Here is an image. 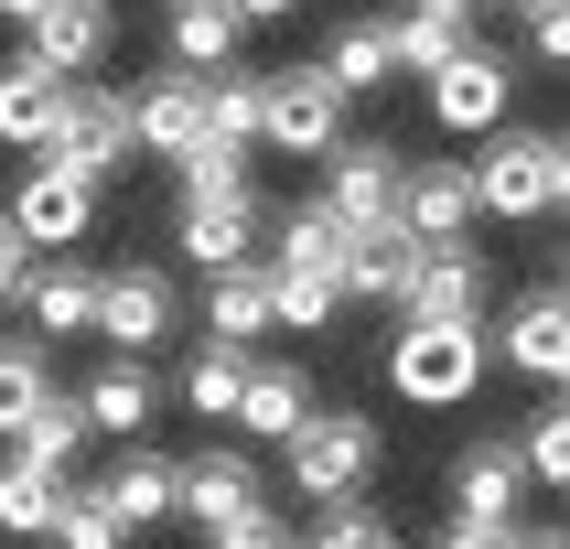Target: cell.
Returning <instances> with one entry per match:
<instances>
[{
    "label": "cell",
    "mask_w": 570,
    "mask_h": 549,
    "mask_svg": "<svg viewBox=\"0 0 570 549\" xmlns=\"http://www.w3.org/2000/svg\"><path fill=\"white\" fill-rule=\"evenodd\" d=\"M161 43H173V65H194V76H226L237 43H248V11H237V0H173V11H161Z\"/></svg>",
    "instance_id": "7402d4cb"
},
{
    "label": "cell",
    "mask_w": 570,
    "mask_h": 549,
    "mask_svg": "<svg viewBox=\"0 0 570 549\" xmlns=\"http://www.w3.org/2000/svg\"><path fill=\"white\" fill-rule=\"evenodd\" d=\"M517 442H528V474L570 496V388L549 399V410H528V431H517Z\"/></svg>",
    "instance_id": "e575fe53"
},
{
    "label": "cell",
    "mask_w": 570,
    "mask_h": 549,
    "mask_svg": "<svg viewBox=\"0 0 570 549\" xmlns=\"http://www.w3.org/2000/svg\"><path fill=\"white\" fill-rule=\"evenodd\" d=\"M484 291H495V269H484V248H431L420 258L410 302H399V323H484Z\"/></svg>",
    "instance_id": "4fadbf2b"
},
{
    "label": "cell",
    "mask_w": 570,
    "mask_h": 549,
    "mask_svg": "<svg viewBox=\"0 0 570 549\" xmlns=\"http://www.w3.org/2000/svg\"><path fill=\"white\" fill-rule=\"evenodd\" d=\"M43 388H55V366H43V334H0V442H11V431L43 410Z\"/></svg>",
    "instance_id": "1f68e13d"
},
{
    "label": "cell",
    "mask_w": 570,
    "mask_h": 549,
    "mask_svg": "<svg viewBox=\"0 0 570 549\" xmlns=\"http://www.w3.org/2000/svg\"><path fill=\"white\" fill-rule=\"evenodd\" d=\"M313 410H323L313 378H302L291 355H258V366H248V399H237V431H258V442H291Z\"/></svg>",
    "instance_id": "484cf974"
},
{
    "label": "cell",
    "mask_w": 570,
    "mask_h": 549,
    "mask_svg": "<svg viewBox=\"0 0 570 549\" xmlns=\"http://www.w3.org/2000/svg\"><path fill=\"white\" fill-rule=\"evenodd\" d=\"M43 151L108 184V173H129V151H140V119H129L119 87H87V76H76V97H65V119H55V140H43Z\"/></svg>",
    "instance_id": "8992f818"
},
{
    "label": "cell",
    "mask_w": 570,
    "mask_h": 549,
    "mask_svg": "<svg viewBox=\"0 0 570 549\" xmlns=\"http://www.w3.org/2000/svg\"><path fill=\"white\" fill-rule=\"evenodd\" d=\"M560 281H570V248H560Z\"/></svg>",
    "instance_id": "c3c4849f"
},
{
    "label": "cell",
    "mask_w": 570,
    "mask_h": 549,
    "mask_svg": "<svg viewBox=\"0 0 570 549\" xmlns=\"http://www.w3.org/2000/svg\"><path fill=\"white\" fill-rule=\"evenodd\" d=\"M528 55H539V65H570V0H539V11H528Z\"/></svg>",
    "instance_id": "ab89813d"
},
{
    "label": "cell",
    "mask_w": 570,
    "mask_h": 549,
    "mask_svg": "<svg viewBox=\"0 0 570 549\" xmlns=\"http://www.w3.org/2000/svg\"><path fill=\"white\" fill-rule=\"evenodd\" d=\"M474 205L495 226H539L549 205H560V161H549V129H495V140H474Z\"/></svg>",
    "instance_id": "3957f363"
},
{
    "label": "cell",
    "mask_w": 570,
    "mask_h": 549,
    "mask_svg": "<svg viewBox=\"0 0 570 549\" xmlns=\"http://www.w3.org/2000/svg\"><path fill=\"white\" fill-rule=\"evenodd\" d=\"M205 549H302V539H291V517H281V507H248L237 528H216Z\"/></svg>",
    "instance_id": "74e56055"
},
{
    "label": "cell",
    "mask_w": 570,
    "mask_h": 549,
    "mask_svg": "<svg viewBox=\"0 0 570 549\" xmlns=\"http://www.w3.org/2000/svg\"><path fill=\"white\" fill-rule=\"evenodd\" d=\"M420 97H431V129H442V140H495L507 108H517V65L495 55V43H463L442 76H420Z\"/></svg>",
    "instance_id": "5b68a950"
},
{
    "label": "cell",
    "mask_w": 570,
    "mask_h": 549,
    "mask_svg": "<svg viewBox=\"0 0 570 549\" xmlns=\"http://www.w3.org/2000/svg\"><path fill=\"white\" fill-rule=\"evenodd\" d=\"M97 281L108 269H87V258H32L22 281V323L55 345V334H97Z\"/></svg>",
    "instance_id": "ac0fdd59"
},
{
    "label": "cell",
    "mask_w": 570,
    "mask_h": 549,
    "mask_svg": "<svg viewBox=\"0 0 570 549\" xmlns=\"http://www.w3.org/2000/svg\"><path fill=\"white\" fill-rule=\"evenodd\" d=\"M22 43H32L43 65H65V76H97V65H108V43H119V11H108V0H55Z\"/></svg>",
    "instance_id": "603a6c76"
},
{
    "label": "cell",
    "mask_w": 570,
    "mask_h": 549,
    "mask_svg": "<svg viewBox=\"0 0 570 549\" xmlns=\"http://www.w3.org/2000/svg\"><path fill=\"white\" fill-rule=\"evenodd\" d=\"M442 549H517V528H495V517H452Z\"/></svg>",
    "instance_id": "60d3db41"
},
{
    "label": "cell",
    "mask_w": 570,
    "mask_h": 549,
    "mask_svg": "<svg viewBox=\"0 0 570 549\" xmlns=\"http://www.w3.org/2000/svg\"><path fill=\"white\" fill-rule=\"evenodd\" d=\"M237 11H248V32H269V22H291L302 0H237Z\"/></svg>",
    "instance_id": "b9f144b4"
},
{
    "label": "cell",
    "mask_w": 570,
    "mask_h": 549,
    "mask_svg": "<svg viewBox=\"0 0 570 549\" xmlns=\"http://www.w3.org/2000/svg\"><path fill=\"white\" fill-rule=\"evenodd\" d=\"M302 549H399V528H387V517L355 496V507H323V528H313Z\"/></svg>",
    "instance_id": "8d00e7d4"
},
{
    "label": "cell",
    "mask_w": 570,
    "mask_h": 549,
    "mask_svg": "<svg viewBox=\"0 0 570 549\" xmlns=\"http://www.w3.org/2000/svg\"><path fill=\"white\" fill-rule=\"evenodd\" d=\"M549 161H560V205H570V129H549Z\"/></svg>",
    "instance_id": "f6af8a7d"
},
{
    "label": "cell",
    "mask_w": 570,
    "mask_h": 549,
    "mask_svg": "<svg viewBox=\"0 0 570 549\" xmlns=\"http://www.w3.org/2000/svg\"><path fill=\"white\" fill-rule=\"evenodd\" d=\"M345 108L355 97L313 65H269V129H258V151H291V161H323V151H345Z\"/></svg>",
    "instance_id": "277c9868"
},
{
    "label": "cell",
    "mask_w": 570,
    "mask_h": 549,
    "mask_svg": "<svg viewBox=\"0 0 570 549\" xmlns=\"http://www.w3.org/2000/svg\"><path fill=\"white\" fill-rule=\"evenodd\" d=\"M528 442L517 431H474V442L452 452V517H495V528H517V496H528Z\"/></svg>",
    "instance_id": "8fae6325"
},
{
    "label": "cell",
    "mask_w": 570,
    "mask_h": 549,
    "mask_svg": "<svg viewBox=\"0 0 570 549\" xmlns=\"http://www.w3.org/2000/svg\"><path fill=\"white\" fill-rule=\"evenodd\" d=\"M495 366H517V378H539V388H570V281L517 291V302H507V323H495Z\"/></svg>",
    "instance_id": "52a82bcc"
},
{
    "label": "cell",
    "mask_w": 570,
    "mask_h": 549,
    "mask_svg": "<svg viewBox=\"0 0 570 549\" xmlns=\"http://www.w3.org/2000/svg\"><path fill=\"white\" fill-rule=\"evenodd\" d=\"M269 291H281V334H334L345 313V269H313V258H269Z\"/></svg>",
    "instance_id": "f546056e"
},
{
    "label": "cell",
    "mask_w": 570,
    "mask_h": 549,
    "mask_svg": "<svg viewBox=\"0 0 570 549\" xmlns=\"http://www.w3.org/2000/svg\"><path fill=\"white\" fill-rule=\"evenodd\" d=\"M474 216H484L474 205V161H410V184H399V226H410V237L452 248Z\"/></svg>",
    "instance_id": "2e32d148"
},
{
    "label": "cell",
    "mask_w": 570,
    "mask_h": 549,
    "mask_svg": "<svg viewBox=\"0 0 570 549\" xmlns=\"http://www.w3.org/2000/svg\"><path fill=\"white\" fill-rule=\"evenodd\" d=\"M431 11H452V22H474V11H495V0H431Z\"/></svg>",
    "instance_id": "bcb514c9"
},
{
    "label": "cell",
    "mask_w": 570,
    "mask_h": 549,
    "mask_svg": "<svg viewBox=\"0 0 570 549\" xmlns=\"http://www.w3.org/2000/svg\"><path fill=\"white\" fill-rule=\"evenodd\" d=\"M22 281H32V237H22V216L0 205V313H22Z\"/></svg>",
    "instance_id": "f35d334b"
},
{
    "label": "cell",
    "mask_w": 570,
    "mask_h": 549,
    "mask_svg": "<svg viewBox=\"0 0 570 549\" xmlns=\"http://www.w3.org/2000/svg\"><path fill=\"white\" fill-rule=\"evenodd\" d=\"M97 334H108V355H151L173 334V281L161 269H108L97 281Z\"/></svg>",
    "instance_id": "5bb4252c"
},
{
    "label": "cell",
    "mask_w": 570,
    "mask_h": 549,
    "mask_svg": "<svg viewBox=\"0 0 570 549\" xmlns=\"http://www.w3.org/2000/svg\"><path fill=\"white\" fill-rule=\"evenodd\" d=\"M248 366H258V345H226V334H205V345L184 355V410H194V420H237V399H248Z\"/></svg>",
    "instance_id": "83f0119b"
},
{
    "label": "cell",
    "mask_w": 570,
    "mask_h": 549,
    "mask_svg": "<svg viewBox=\"0 0 570 549\" xmlns=\"http://www.w3.org/2000/svg\"><path fill=\"white\" fill-rule=\"evenodd\" d=\"M97 442V420H87V388H43V410L11 431V452H32V463H55V474H76V452Z\"/></svg>",
    "instance_id": "f1b7e54d"
},
{
    "label": "cell",
    "mask_w": 570,
    "mask_h": 549,
    "mask_svg": "<svg viewBox=\"0 0 570 549\" xmlns=\"http://www.w3.org/2000/svg\"><path fill=\"white\" fill-rule=\"evenodd\" d=\"M281 474H291L302 507H355V496L377 484V420L366 410H313L281 442Z\"/></svg>",
    "instance_id": "7a4b0ae2"
},
{
    "label": "cell",
    "mask_w": 570,
    "mask_h": 549,
    "mask_svg": "<svg viewBox=\"0 0 570 549\" xmlns=\"http://www.w3.org/2000/svg\"><path fill=\"white\" fill-rule=\"evenodd\" d=\"M97 484H108V507L129 517V539H140V528H161V517H184V463H173V452H151V442H129Z\"/></svg>",
    "instance_id": "44dd1931"
},
{
    "label": "cell",
    "mask_w": 570,
    "mask_h": 549,
    "mask_svg": "<svg viewBox=\"0 0 570 549\" xmlns=\"http://www.w3.org/2000/svg\"><path fill=\"white\" fill-rule=\"evenodd\" d=\"M399 184H410V151H387V140L323 151V205L345 226H399Z\"/></svg>",
    "instance_id": "30bf717a"
},
{
    "label": "cell",
    "mask_w": 570,
    "mask_h": 549,
    "mask_svg": "<svg viewBox=\"0 0 570 549\" xmlns=\"http://www.w3.org/2000/svg\"><path fill=\"white\" fill-rule=\"evenodd\" d=\"M11 216H22V237H32L43 258L76 248V237L97 226V173H76V161H55V151H32L22 194H11Z\"/></svg>",
    "instance_id": "9c48e42d"
},
{
    "label": "cell",
    "mask_w": 570,
    "mask_h": 549,
    "mask_svg": "<svg viewBox=\"0 0 570 549\" xmlns=\"http://www.w3.org/2000/svg\"><path fill=\"white\" fill-rule=\"evenodd\" d=\"M129 119H140V151H151V161L205 151V140H216V76L173 65V76H151V87L129 97Z\"/></svg>",
    "instance_id": "ba28073f"
},
{
    "label": "cell",
    "mask_w": 570,
    "mask_h": 549,
    "mask_svg": "<svg viewBox=\"0 0 570 549\" xmlns=\"http://www.w3.org/2000/svg\"><path fill=\"white\" fill-rule=\"evenodd\" d=\"M495 11H517V22H528V11H539V0H495Z\"/></svg>",
    "instance_id": "7dc6e473"
},
{
    "label": "cell",
    "mask_w": 570,
    "mask_h": 549,
    "mask_svg": "<svg viewBox=\"0 0 570 549\" xmlns=\"http://www.w3.org/2000/svg\"><path fill=\"white\" fill-rule=\"evenodd\" d=\"M43 11H55V0H0V22H11V32H32Z\"/></svg>",
    "instance_id": "7bdbcfd3"
},
{
    "label": "cell",
    "mask_w": 570,
    "mask_h": 549,
    "mask_svg": "<svg viewBox=\"0 0 570 549\" xmlns=\"http://www.w3.org/2000/svg\"><path fill=\"white\" fill-rule=\"evenodd\" d=\"M65 97H76V76H65V65H43L22 43V55L0 65V151H43V140H55V119H65Z\"/></svg>",
    "instance_id": "7c38bea8"
},
{
    "label": "cell",
    "mask_w": 570,
    "mask_h": 549,
    "mask_svg": "<svg viewBox=\"0 0 570 549\" xmlns=\"http://www.w3.org/2000/svg\"><path fill=\"white\" fill-rule=\"evenodd\" d=\"M248 507H258V463H248L237 442H205V452L184 463V517L216 539V528H237Z\"/></svg>",
    "instance_id": "d6986e66"
},
{
    "label": "cell",
    "mask_w": 570,
    "mask_h": 549,
    "mask_svg": "<svg viewBox=\"0 0 570 549\" xmlns=\"http://www.w3.org/2000/svg\"><path fill=\"white\" fill-rule=\"evenodd\" d=\"M323 76L345 97H377L387 76H399V11H355V22H334V43H323Z\"/></svg>",
    "instance_id": "cb8c5ba5"
},
{
    "label": "cell",
    "mask_w": 570,
    "mask_h": 549,
    "mask_svg": "<svg viewBox=\"0 0 570 549\" xmlns=\"http://www.w3.org/2000/svg\"><path fill=\"white\" fill-rule=\"evenodd\" d=\"M151 410H161V388H151V366H140V355H108V366L87 378V420L108 431V442H140V431H151Z\"/></svg>",
    "instance_id": "4316f807"
},
{
    "label": "cell",
    "mask_w": 570,
    "mask_h": 549,
    "mask_svg": "<svg viewBox=\"0 0 570 549\" xmlns=\"http://www.w3.org/2000/svg\"><path fill=\"white\" fill-rule=\"evenodd\" d=\"M463 43H474V32L452 22V11H431V0H410V11H399V76H442Z\"/></svg>",
    "instance_id": "d6a6232c"
},
{
    "label": "cell",
    "mask_w": 570,
    "mask_h": 549,
    "mask_svg": "<svg viewBox=\"0 0 570 549\" xmlns=\"http://www.w3.org/2000/svg\"><path fill=\"white\" fill-rule=\"evenodd\" d=\"M517 549H570V528H528V517H517Z\"/></svg>",
    "instance_id": "ee69618b"
},
{
    "label": "cell",
    "mask_w": 570,
    "mask_h": 549,
    "mask_svg": "<svg viewBox=\"0 0 570 549\" xmlns=\"http://www.w3.org/2000/svg\"><path fill=\"white\" fill-rule=\"evenodd\" d=\"M55 549H129V517L108 507V484H65V528Z\"/></svg>",
    "instance_id": "836d02e7"
},
{
    "label": "cell",
    "mask_w": 570,
    "mask_h": 549,
    "mask_svg": "<svg viewBox=\"0 0 570 549\" xmlns=\"http://www.w3.org/2000/svg\"><path fill=\"white\" fill-rule=\"evenodd\" d=\"M65 484L55 463H32V452H0V539H55L65 528Z\"/></svg>",
    "instance_id": "d4e9b609"
},
{
    "label": "cell",
    "mask_w": 570,
    "mask_h": 549,
    "mask_svg": "<svg viewBox=\"0 0 570 549\" xmlns=\"http://www.w3.org/2000/svg\"><path fill=\"white\" fill-rule=\"evenodd\" d=\"M173 184H184V205H205V194H248V151H237V140H205V151L173 161Z\"/></svg>",
    "instance_id": "d590c367"
},
{
    "label": "cell",
    "mask_w": 570,
    "mask_h": 549,
    "mask_svg": "<svg viewBox=\"0 0 570 549\" xmlns=\"http://www.w3.org/2000/svg\"><path fill=\"white\" fill-rule=\"evenodd\" d=\"M258 184L248 194H205V205H184L173 216V248L194 258V269H237V258H258Z\"/></svg>",
    "instance_id": "9a60e30c"
},
{
    "label": "cell",
    "mask_w": 570,
    "mask_h": 549,
    "mask_svg": "<svg viewBox=\"0 0 570 549\" xmlns=\"http://www.w3.org/2000/svg\"><path fill=\"white\" fill-rule=\"evenodd\" d=\"M205 334H226V345H258V334H281V291H269V258L205 269Z\"/></svg>",
    "instance_id": "ffe728a7"
},
{
    "label": "cell",
    "mask_w": 570,
    "mask_h": 549,
    "mask_svg": "<svg viewBox=\"0 0 570 549\" xmlns=\"http://www.w3.org/2000/svg\"><path fill=\"white\" fill-rule=\"evenodd\" d=\"M345 248H355V226L334 216V205H291V216H269V258H313V269H345Z\"/></svg>",
    "instance_id": "4dcf8cb0"
},
{
    "label": "cell",
    "mask_w": 570,
    "mask_h": 549,
    "mask_svg": "<svg viewBox=\"0 0 570 549\" xmlns=\"http://www.w3.org/2000/svg\"><path fill=\"white\" fill-rule=\"evenodd\" d=\"M420 258H431V237H410V226H355V248H345V302H410L420 281Z\"/></svg>",
    "instance_id": "e0dca14e"
},
{
    "label": "cell",
    "mask_w": 570,
    "mask_h": 549,
    "mask_svg": "<svg viewBox=\"0 0 570 549\" xmlns=\"http://www.w3.org/2000/svg\"><path fill=\"white\" fill-rule=\"evenodd\" d=\"M495 378V334L484 323H399L387 334V399L399 410H474Z\"/></svg>",
    "instance_id": "6da1fadb"
}]
</instances>
